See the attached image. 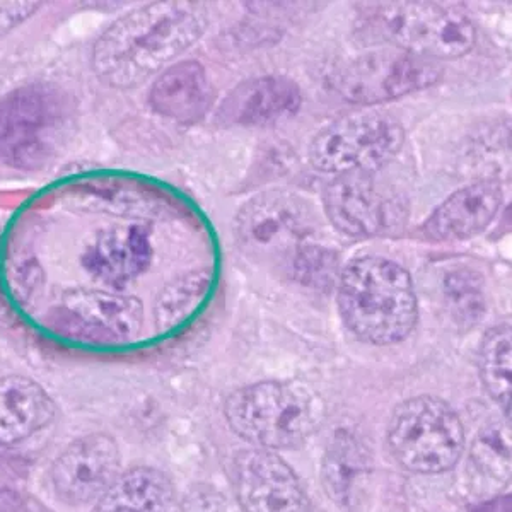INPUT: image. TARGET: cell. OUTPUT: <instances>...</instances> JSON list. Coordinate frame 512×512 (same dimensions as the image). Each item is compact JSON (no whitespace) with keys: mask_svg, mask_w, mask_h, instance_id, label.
<instances>
[{"mask_svg":"<svg viewBox=\"0 0 512 512\" xmlns=\"http://www.w3.org/2000/svg\"><path fill=\"white\" fill-rule=\"evenodd\" d=\"M207 14L195 2L163 0L111 24L93 50V69L111 88H134L204 35Z\"/></svg>","mask_w":512,"mask_h":512,"instance_id":"cell-1","label":"cell"},{"mask_svg":"<svg viewBox=\"0 0 512 512\" xmlns=\"http://www.w3.org/2000/svg\"><path fill=\"white\" fill-rule=\"evenodd\" d=\"M337 306L347 330L376 347L400 344L419 323L412 275L384 256H357L340 270Z\"/></svg>","mask_w":512,"mask_h":512,"instance_id":"cell-2","label":"cell"},{"mask_svg":"<svg viewBox=\"0 0 512 512\" xmlns=\"http://www.w3.org/2000/svg\"><path fill=\"white\" fill-rule=\"evenodd\" d=\"M224 417L234 434L256 448L297 449L325 424L326 403L303 381H260L233 391Z\"/></svg>","mask_w":512,"mask_h":512,"instance_id":"cell-3","label":"cell"},{"mask_svg":"<svg viewBox=\"0 0 512 512\" xmlns=\"http://www.w3.org/2000/svg\"><path fill=\"white\" fill-rule=\"evenodd\" d=\"M364 28L391 47L427 60L472 52L477 30L465 12L437 2H381L362 9Z\"/></svg>","mask_w":512,"mask_h":512,"instance_id":"cell-4","label":"cell"},{"mask_svg":"<svg viewBox=\"0 0 512 512\" xmlns=\"http://www.w3.org/2000/svg\"><path fill=\"white\" fill-rule=\"evenodd\" d=\"M69 122V99L57 89L47 84L14 89L0 98V159L24 171L47 166Z\"/></svg>","mask_w":512,"mask_h":512,"instance_id":"cell-5","label":"cell"},{"mask_svg":"<svg viewBox=\"0 0 512 512\" xmlns=\"http://www.w3.org/2000/svg\"><path fill=\"white\" fill-rule=\"evenodd\" d=\"M386 439L398 465L417 475L449 472L465 453L460 415L436 396H414L396 405Z\"/></svg>","mask_w":512,"mask_h":512,"instance_id":"cell-6","label":"cell"},{"mask_svg":"<svg viewBox=\"0 0 512 512\" xmlns=\"http://www.w3.org/2000/svg\"><path fill=\"white\" fill-rule=\"evenodd\" d=\"M403 142L405 130L396 118L364 111L321 128L309 144L308 158L313 168L326 175H373L402 151Z\"/></svg>","mask_w":512,"mask_h":512,"instance_id":"cell-7","label":"cell"},{"mask_svg":"<svg viewBox=\"0 0 512 512\" xmlns=\"http://www.w3.org/2000/svg\"><path fill=\"white\" fill-rule=\"evenodd\" d=\"M443 70L398 48L355 55L330 72L333 91L355 105H378L419 93L441 81Z\"/></svg>","mask_w":512,"mask_h":512,"instance_id":"cell-8","label":"cell"},{"mask_svg":"<svg viewBox=\"0 0 512 512\" xmlns=\"http://www.w3.org/2000/svg\"><path fill=\"white\" fill-rule=\"evenodd\" d=\"M45 326L57 337L79 344L120 347L139 340L144 308L132 296L74 289L48 311Z\"/></svg>","mask_w":512,"mask_h":512,"instance_id":"cell-9","label":"cell"},{"mask_svg":"<svg viewBox=\"0 0 512 512\" xmlns=\"http://www.w3.org/2000/svg\"><path fill=\"white\" fill-rule=\"evenodd\" d=\"M231 480L243 512H313L303 482L274 451H239L231 466Z\"/></svg>","mask_w":512,"mask_h":512,"instance_id":"cell-10","label":"cell"},{"mask_svg":"<svg viewBox=\"0 0 512 512\" xmlns=\"http://www.w3.org/2000/svg\"><path fill=\"white\" fill-rule=\"evenodd\" d=\"M120 466L122 454L115 437L105 432L79 437L53 461V494L69 507L96 504L120 475Z\"/></svg>","mask_w":512,"mask_h":512,"instance_id":"cell-11","label":"cell"},{"mask_svg":"<svg viewBox=\"0 0 512 512\" xmlns=\"http://www.w3.org/2000/svg\"><path fill=\"white\" fill-rule=\"evenodd\" d=\"M315 226L311 205L287 192H265L246 202L236 216V234L246 253L263 255L303 245Z\"/></svg>","mask_w":512,"mask_h":512,"instance_id":"cell-12","label":"cell"},{"mask_svg":"<svg viewBox=\"0 0 512 512\" xmlns=\"http://www.w3.org/2000/svg\"><path fill=\"white\" fill-rule=\"evenodd\" d=\"M323 209L330 224L349 238H374L390 227L386 198L366 173L335 176L323 190Z\"/></svg>","mask_w":512,"mask_h":512,"instance_id":"cell-13","label":"cell"},{"mask_svg":"<svg viewBox=\"0 0 512 512\" xmlns=\"http://www.w3.org/2000/svg\"><path fill=\"white\" fill-rule=\"evenodd\" d=\"M502 188L495 180H482L451 193L419 227L429 243H458L475 238L492 224L501 209Z\"/></svg>","mask_w":512,"mask_h":512,"instance_id":"cell-14","label":"cell"},{"mask_svg":"<svg viewBox=\"0 0 512 512\" xmlns=\"http://www.w3.org/2000/svg\"><path fill=\"white\" fill-rule=\"evenodd\" d=\"M151 229L132 222L101 229L82 256V265L106 286L123 289L152 262Z\"/></svg>","mask_w":512,"mask_h":512,"instance_id":"cell-15","label":"cell"},{"mask_svg":"<svg viewBox=\"0 0 512 512\" xmlns=\"http://www.w3.org/2000/svg\"><path fill=\"white\" fill-rule=\"evenodd\" d=\"M303 105V93L286 76H258L241 82L227 94L219 120L238 127H265L296 115Z\"/></svg>","mask_w":512,"mask_h":512,"instance_id":"cell-16","label":"cell"},{"mask_svg":"<svg viewBox=\"0 0 512 512\" xmlns=\"http://www.w3.org/2000/svg\"><path fill=\"white\" fill-rule=\"evenodd\" d=\"M214 89L207 70L197 60H183L161 72L152 84L149 103L161 117L180 123H195L207 115Z\"/></svg>","mask_w":512,"mask_h":512,"instance_id":"cell-17","label":"cell"},{"mask_svg":"<svg viewBox=\"0 0 512 512\" xmlns=\"http://www.w3.org/2000/svg\"><path fill=\"white\" fill-rule=\"evenodd\" d=\"M57 417L48 391L24 376L0 378V444L12 446L35 436Z\"/></svg>","mask_w":512,"mask_h":512,"instance_id":"cell-18","label":"cell"},{"mask_svg":"<svg viewBox=\"0 0 512 512\" xmlns=\"http://www.w3.org/2000/svg\"><path fill=\"white\" fill-rule=\"evenodd\" d=\"M373 472V454L361 437L349 429H337L323 458V487L340 507L354 506Z\"/></svg>","mask_w":512,"mask_h":512,"instance_id":"cell-19","label":"cell"},{"mask_svg":"<svg viewBox=\"0 0 512 512\" xmlns=\"http://www.w3.org/2000/svg\"><path fill=\"white\" fill-rule=\"evenodd\" d=\"M176 490L168 475L152 466L120 472L93 512H175Z\"/></svg>","mask_w":512,"mask_h":512,"instance_id":"cell-20","label":"cell"},{"mask_svg":"<svg viewBox=\"0 0 512 512\" xmlns=\"http://www.w3.org/2000/svg\"><path fill=\"white\" fill-rule=\"evenodd\" d=\"M212 282V270L200 267L176 277L168 286H164L156 301V323L159 332H173L185 321L190 320L209 296Z\"/></svg>","mask_w":512,"mask_h":512,"instance_id":"cell-21","label":"cell"},{"mask_svg":"<svg viewBox=\"0 0 512 512\" xmlns=\"http://www.w3.org/2000/svg\"><path fill=\"white\" fill-rule=\"evenodd\" d=\"M478 371L485 390L504 412L511 410V323L492 326L478 352Z\"/></svg>","mask_w":512,"mask_h":512,"instance_id":"cell-22","label":"cell"},{"mask_svg":"<svg viewBox=\"0 0 512 512\" xmlns=\"http://www.w3.org/2000/svg\"><path fill=\"white\" fill-rule=\"evenodd\" d=\"M444 299L449 315L458 325L472 328L487 311V296L482 275L472 268H456L444 277Z\"/></svg>","mask_w":512,"mask_h":512,"instance_id":"cell-23","label":"cell"},{"mask_svg":"<svg viewBox=\"0 0 512 512\" xmlns=\"http://www.w3.org/2000/svg\"><path fill=\"white\" fill-rule=\"evenodd\" d=\"M292 275L303 286L326 291L337 284L340 262L335 251L315 243H303L294 250Z\"/></svg>","mask_w":512,"mask_h":512,"instance_id":"cell-24","label":"cell"},{"mask_svg":"<svg viewBox=\"0 0 512 512\" xmlns=\"http://www.w3.org/2000/svg\"><path fill=\"white\" fill-rule=\"evenodd\" d=\"M41 7V2L30 0H11L0 2V36L7 35L26 19H30Z\"/></svg>","mask_w":512,"mask_h":512,"instance_id":"cell-25","label":"cell"},{"mask_svg":"<svg viewBox=\"0 0 512 512\" xmlns=\"http://www.w3.org/2000/svg\"><path fill=\"white\" fill-rule=\"evenodd\" d=\"M0 512H26L23 497L6 485H0Z\"/></svg>","mask_w":512,"mask_h":512,"instance_id":"cell-26","label":"cell"}]
</instances>
